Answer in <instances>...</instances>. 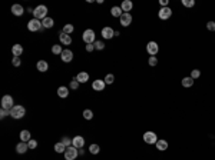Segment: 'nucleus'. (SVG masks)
<instances>
[{"label": "nucleus", "instance_id": "1", "mask_svg": "<svg viewBox=\"0 0 215 160\" xmlns=\"http://www.w3.org/2000/svg\"><path fill=\"white\" fill-rule=\"evenodd\" d=\"M46 14H47V7L46 6H43V4H40V6H37L36 9L33 10V16H34V19H37V20H45L46 19Z\"/></svg>", "mask_w": 215, "mask_h": 160}, {"label": "nucleus", "instance_id": "2", "mask_svg": "<svg viewBox=\"0 0 215 160\" xmlns=\"http://www.w3.org/2000/svg\"><path fill=\"white\" fill-rule=\"evenodd\" d=\"M24 113H26V110H24L23 106L20 104H14L13 109L10 110V116L13 117V119H22V117L24 116Z\"/></svg>", "mask_w": 215, "mask_h": 160}, {"label": "nucleus", "instance_id": "3", "mask_svg": "<svg viewBox=\"0 0 215 160\" xmlns=\"http://www.w3.org/2000/svg\"><path fill=\"white\" fill-rule=\"evenodd\" d=\"M82 39H83V41L86 44H93L96 41L95 40V32L92 29H86L83 32V34H82Z\"/></svg>", "mask_w": 215, "mask_h": 160}, {"label": "nucleus", "instance_id": "4", "mask_svg": "<svg viewBox=\"0 0 215 160\" xmlns=\"http://www.w3.org/2000/svg\"><path fill=\"white\" fill-rule=\"evenodd\" d=\"M144 142L146 144H156L158 142V136L155 132H145L144 133Z\"/></svg>", "mask_w": 215, "mask_h": 160}, {"label": "nucleus", "instance_id": "5", "mask_svg": "<svg viewBox=\"0 0 215 160\" xmlns=\"http://www.w3.org/2000/svg\"><path fill=\"white\" fill-rule=\"evenodd\" d=\"M13 106L14 104H13V97H12V96L6 95L2 97V109H6L10 112V110L13 109Z\"/></svg>", "mask_w": 215, "mask_h": 160}, {"label": "nucleus", "instance_id": "6", "mask_svg": "<svg viewBox=\"0 0 215 160\" xmlns=\"http://www.w3.org/2000/svg\"><path fill=\"white\" fill-rule=\"evenodd\" d=\"M42 27H43V24H42L40 20H37V19H32V20L27 23V29L30 32H39V30H42Z\"/></svg>", "mask_w": 215, "mask_h": 160}, {"label": "nucleus", "instance_id": "7", "mask_svg": "<svg viewBox=\"0 0 215 160\" xmlns=\"http://www.w3.org/2000/svg\"><path fill=\"white\" fill-rule=\"evenodd\" d=\"M172 16V10H171V7H161L158 12V17L161 19V20H168L169 17Z\"/></svg>", "mask_w": 215, "mask_h": 160}, {"label": "nucleus", "instance_id": "8", "mask_svg": "<svg viewBox=\"0 0 215 160\" xmlns=\"http://www.w3.org/2000/svg\"><path fill=\"white\" fill-rule=\"evenodd\" d=\"M146 51H148L149 56H156L159 51V46L156 41H149L148 44H146Z\"/></svg>", "mask_w": 215, "mask_h": 160}, {"label": "nucleus", "instance_id": "9", "mask_svg": "<svg viewBox=\"0 0 215 160\" xmlns=\"http://www.w3.org/2000/svg\"><path fill=\"white\" fill-rule=\"evenodd\" d=\"M77 157V149L73 146H69L65 152V160H75Z\"/></svg>", "mask_w": 215, "mask_h": 160}, {"label": "nucleus", "instance_id": "10", "mask_svg": "<svg viewBox=\"0 0 215 160\" xmlns=\"http://www.w3.org/2000/svg\"><path fill=\"white\" fill-rule=\"evenodd\" d=\"M119 22H121V24L123 27H128L129 24L132 23V14L131 13H123L121 16V19H119Z\"/></svg>", "mask_w": 215, "mask_h": 160}, {"label": "nucleus", "instance_id": "11", "mask_svg": "<svg viewBox=\"0 0 215 160\" xmlns=\"http://www.w3.org/2000/svg\"><path fill=\"white\" fill-rule=\"evenodd\" d=\"M105 86H106L105 80H101V79L93 80V83H92V89H93L95 92H102V90L105 89Z\"/></svg>", "mask_w": 215, "mask_h": 160}, {"label": "nucleus", "instance_id": "12", "mask_svg": "<svg viewBox=\"0 0 215 160\" xmlns=\"http://www.w3.org/2000/svg\"><path fill=\"white\" fill-rule=\"evenodd\" d=\"M72 146L76 147V149H82L85 146V139L82 136H76L72 139Z\"/></svg>", "mask_w": 215, "mask_h": 160}, {"label": "nucleus", "instance_id": "13", "mask_svg": "<svg viewBox=\"0 0 215 160\" xmlns=\"http://www.w3.org/2000/svg\"><path fill=\"white\" fill-rule=\"evenodd\" d=\"M60 57H62V60H63L65 63H69V61H72V59H73V51L69 50V49H66V50L62 51Z\"/></svg>", "mask_w": 215, "mask_h": 160}, {"label": "nucleus", "instance_id": "14", "mask_svg": "<svg viewBox=\"0 0 215 160\" xmlns=\"http://www.w3.org/2000/svg\"><path fill=\"white\" fill-rule=\"evenodd\" d=\"M113 36H115V30L112 27L106 26V27L102 29V37L103 39H112Z\"/></svg>", "mask_w": 215, "mask_h": 160}, {"label": "nucleus", "instance_id": "15", "mask_svg": "<svg viewBox=\"0 0 215 160\" xmlns=\"http://www.w3.org/2000/svg\"><path fill=\"white\" fill-rule=\"evenodd\" d=\"M59 39H60V43L65 44V46H69V44L72 43L71 34H66V33H63V32H60V33H59Z\"/></svg>", "mask_w": 215, "mask_h": 160}, {"label": "nucleus", "instance_id": "16", "mask_svg": "<svg viewBox=\"0 0 215 160\" xmlns=\"http://www.w3.org/2000/svg\"><path fill=\"white\" fill-rule=\"evenodd\" d=\"M132 7H134V3H132L131 0H123L121 4V9L123 10V13H129L132 10Z\"/></svg>", "mask_w": 215, "mask_h": 160}, {"label": "nucleus", "instance_id": "17", "mask_svg": "<svg viewBox=\"0 0 215 160\" xmlns=\"http://www.w3.org/2000/svg\"><path fill=\"white\" fill-rule=\"evenodd\" d=\"M12 13H13L14 16H22V14L24 13L23 6H20V4H13V6H12Z\"/></svg>", "mask_w": 215, "mask_h": 160}, {"label": "nucleus", "instance_id": "18", "mask_svg": "<svg viewBox=\"0 0 215 160\" xmlns=\"http://www.w3.org/2000/svg\"><path fill=\"white\" fill-rule=\"evenodd\" d=\"M155 146H156V149L159 150V152H165V150L168 149V142H166V140H164V139H161V140H158V142H156V144H155Z\"/></svg>", "mask_w": 215, "mask_h": 160}, {"label": "nucleus", "instance_id": "19", "mask_svg": "<svg viewBox=\"0 0 215 160\" xmlns=\"http://www.w3.org/2000/svg\"><path fill=\"white\" fill-rule=\"evenodd\" d=\"M12 53H13L14 57H20L22 53H23V46H20V44H14L13 47H12Z\"/></svg>", "mask_w": 215, "mask_h": 160}, {"label": "nucleus", "instance_id": "20", "mask_svg": "<svg viewBox=\"0 0 215 160\" xmlns=\"http://www.w3.org/2000/svg\"><path fill=\"white\" fill-rule=\"evenodd\" d=\"M27 150H29V146H27V143H24V142H20V143H19V144L16 146V152H17L19 154L26 153Z\"/></svg>", "mask_w": 215, "mask_h": 160}, {"label": "nucleus", "instance_id": "21", "mask_svg": "<svg viewBox=\"0 0 215 160\" xmlns=\"http://www.w3.org/2000/svg\"><path fill=\"white\" fill-rule=\"evenodd\" d=\"M36 67H37V70H39V72H47L49 65H47L46 60H39V61H37V65H36Z\"/></svg>", "mask_w": 215, "mask_h": 160}, {"label": "nucleus", "instance_id": "22", "mask_svg": "<svg viewBox=\"0 0 215 160\" xmlns=\"http://www.w3.org/2000/svg\"><path fill=\"white\" fill-rule=\"evenodd\" d=\"M111 14L113 17H119V19H121V16L123 14V10L121 9V6H113L111 9Z\"/></svg>", "mask_w": 215, "mask_h": 160}, {"label": "nucleus", "instance_id": "23", "mask_svg": "<svg viewBox=\"0 0 215 160\" xmlns=\"http://www.w3.org/2000/svg\"><path fill=\"white\" fill-rule=\"evenodd\" d=\"M76 80H77L79 83H86L87 80H89V75H87L86 72H81V73H77Z\"/></svg>", "mask_w": 215, "mask_h": 160}, {"label": "nucleus", "instance_id": "24", "mask_svg": "<svg viewBox=\"0 0 215 160\" xmlns=\"http://www.w3.org/2000/svg\"><path fill=\"white\" fill-rule=\"evenodd\" d=\"M57 96H59V97H62V99L67 97V96H69V89L65 87V86H60V87L57 89Z\"/></svg>", "mask_w": 215, "mask_h": 160}, {"label": "nucleus", "instance_id": "25", "mask_svg": "<svg viewBox=\"0 0 215 160\" xmlns=\"http://www.w3.org/2000/svg\"><path fill=\"white\" fill-rule=\"evenodd\" d=\"M30 139H32L30 132H29V130H22V132H20V140H22V142L27 143V142H29Z\"/></svg>", "mask_w": 215, "mask_h": 160}, {"label": "nucleus", "instance_id": "26", "mask_svg": "<svg viewBox=\"0 0 215 160\" xmlns=\"http://www.w3.org/2000/svg\"><path fill=\"white\" fill-rule=\"evenodd\" d=\"M42 24H43L45 29H50V27H53L55 22H53V19H52V17H46L45 20H42Z\"/></svg>", "mask_w": 215, "mask_h": 160}, {"label": "nucleus", "instance_id": "27", "mask_svg": "<svg viewBox=\"0 0 215 160\" xmlns=\"http://www.w3.org/2000/svg\"><path fill=\"white\" fill-rule=\"evenodd\" d=\"M182 86L184 87H192V85H194V79L191 77V76H188V77H184L182 79Z\"/></svg>", "mask_w": 215, "mask_h": 160}, {"label": "nucleus", "instance_id": "28", "mask_svg": "<svg viewBox=\"0 0 215 160\" xmlns=\"http://www.w3.org/2000/svg\"><path fill=\"white\" fill-rule=\"evenodd\" d=\"M66 149H67V147L65 146L62 142H59V143L55 144V152H56V153H65V152H66Z\"/></svg>", "mask_w": 215, "mask_h": 160}, {"label": "nucleus", "instance_id": "29", "mask_svg": "<svg viewBox=\"0 0 215 160\" xmlns=\"http://www.w3.org/2000/svg\"><path fill=\"white\" fill-rule=\"evenodd\" d=\"M62 51H63L62 46H59V44H55V46H52V53H53V55H62Z\"/></svg>", "mask_w": 215, "mask_h": 160}, {"label": "nucleus", "instance_id": "30", "mask_svg": "<svg viewBox=\"0 0 215 160\" xmlns=\"http://www.w3.org/2000/svg\"><path fill=\"white\" fill-rule=\"evenodd\" d=\"M73 30H75L73 24H69V23H67V24H65V26H63V30H62V32H63V33H66V34H71Z\"/></svg>", "mask_w": 215, "mask_h": 160}, {"label": "nucleus", "instance_id": "31", "mask_svg": "<svg viewBox=\"0 0 215 160\" xmlns=\"http://www.w3.org/2000/svg\"><path fill=\"white\" fill-rule=\"evenodd\" d=\"M89 152H91L92 154H97L101 152V147L97 146V144H91V146H89Z\"/></svg>", "mask_w": 215, "mask_h": 160}, {"label": "nucleus", "instance_id": "32", "mask_svg": "<svg viewBox=\"0 0 215 160\" xmlns=\"http://www.w3.org/2000/svg\"><path fill=\"white\" fill-rule=\"evenodd\" d=\"M103 80H105V83H106V85H112V83L115 82V76L112 75V73H109V75H106V77H105Z\"/></svg>", "mask_w": 215, "mask_h": 160}, {"label": "nucleus", "instance_id": "33", "mask_svg": "<svg viewBox=\"0 0 215 160\" xmlns=\"http://www.w3.org/2000/svg\"><path fill=\"white\" fill-rule=\"evenodd\" d=\"M93 46H95V49H96V50H103V49H105V43H103V41H101V40H96L93 43Z\"/></svg>", "mask_w": 215, "mask_h": 160}, {"label": "nucleus", "instance_id": "34", "mask_svg": "<svg viewBox=\"0 0 215 160\" xmlns=\"http://www.w3.org/2000/svg\"><path fill=\"white\" fill-rule=\"evenodd\" d=\"M83 117H85L86 120H91L92 117H93V112H92V110H89V109L83 110Z\"/></svg>", "mask_w": 215, "mask_h": 160}, {"label": "nucleus", "instance_id": "35", "mask_svg": "<svg viewBox=\"0 0 215 160\" xmlns=\"http://www.w3.org/2000/svg\"><path fill=\"white\" fill-rule=\"evenodd\" d=\"M60 142H62V143H63L66 147L72 146V140L69 139V137H67V136H63V137H62V140H60Z\"/></svg>", "mask_w": 215, "mask_h": 160}, {"label": "nucleus", "instance_id": "36", "mask_svg": "<svg viewBox=\"0 0 215 160\" xmlns=\"http://www.w3.org/2000/svg\"><path fill=\"white\" fill-rule=\"evenodd\" d=\"M182 4H184L185 7H194L195 0H182Z\"/></svg>", "mask_w": 215, "mask_h": 160}, {"label": "nucleus", "instance_id": "37", "mask_svg": "<svg viewBox=\"0 0 215 160\" xmlns=\"http://www.w3.org/2000/svg\"><path fill=\"white\" fill-rule=\"evenodd\" d=\"M148 63H149V66H152V67H154V66H156V65H158V57L151 56V57H149V60H148Z\"/></svg>", "mask_w": 215, "mask_h": 160}, {"label": "nucleus", "instance_id": "38", "mask_svg": "<svg viewBox=\"0 0 215 160\" xmlns=\"http://www.w3.org/2000/svg\"><path fill=\"white\" fill-rule=\"evenodd\" d=\"M27 146H29V149L33 150V149H36V147H37V142L34 139H30L29 142H27Z\"/></svg>", "mask_w": 215, "mask_h": 160}, {"label": "nucleus", "instance_id": "39", "mask_svg": "<svg viewBox=\"0 0 215 160\" xmlns=\"http://www.w3.org/2000/svg\"><path fill=\"white\" fill-rule=\"evenodd\" d=\"M199 76H201V72H199L198 69H194V70L191 72V77L194 79V80H195V79H198Z\"/></svg>", "mask_w": 215, "mask_h": 160}, {"label": "nucleus", "instance_id": "40", "mask_svg": "<svg viewBox=\"0 0 215 160\" xmlns=\"http://www.w3.org/2000/svg\"><path fill=\"white\" fill-rule=\"evenodd\" d=\"M79 87V82L76 80V77H73V80L71 82V89H73V90H76V89Z\"/></svg>", "mask_w": 215, "mask_h": 160}, {"label": "nucleus", "instance_id": "41", "mask_svg": "<svg viewBox=\"0 0 215 160\" xmlns=\"http://www.w3.org/2000/svg\"><path fill=\"white\" fill-rule=\"evenodd\" d=\"M207 29L209 32H215V22H208L207 23Z\"/></svg>", "mask_w": 215, "mask_h": 160}, {"label": "nucleus", "instance_id": "42", "mask_svg": "<svg viewBox=\"0 0 215 160\" xmlns=\"http://www.w3.org/2000/svg\"><path fill=\"white\" fill-rule=\"evenodd\" d=\"M22 65V60L20 57H13V66H16V67H19V66Z\"/></svg>", "mask_w": 215, "mask_h": 160}, {"label": "nucleus", "instance_id": "43", "mask_svg": "<svg viewBox=\"0 0 215 160\" xmlns=\"http://www.w3.org/2000/svg\"><path fill=\"white\" fill-rule=\"evenodd\" d=\"M7 114H10V112H9V110H6V109L0 110V117H2V119H3V117H6Z\"/></svg>", "mask_w": 215, "mask_h": 160}, {"label": "nucleus", "instance_id": "44", "mask_svg": "<svg viewBox=\"0 0 215 160\" xmlns=\"http://www.w3.org/2000/svg\"><path fill=\"white\" fill-rule=\"evenodd\" d=\"M93 50H95L93 44H86V51H89V53H91V51H93Z\"/></svg>", "mask_w": 215, "mask_h": 160}, {"label": "nucleus", "instance_id": "45", "mask_svg": "<svg viewBox=\"0 0 215 160\" xmlns=\"http://www.w3.org/2000/svg\"><path fill=\"white\" fill-rule=\"evenodd\" d=\"M159 4H161L162 7H168V0H159Z\"/></svg>", "mask_w": 215, "mask_h": 160}]
</instances>
